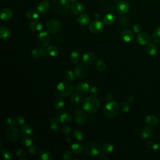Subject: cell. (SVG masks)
Wrapping results in <instances>:
<instances>
[{
	"label": "cell",
	"instance_id": "cell-1",
	"mask_svg": "<svg viewBox=\"0 0 160 160\" xmlns=\"http://www.w3.org/2000/svg\"><path fill=\"white\" fill-rule=\"evenodd\" d=\"M83 108L88 113H94L99 110L100 103L96 97L88 96L83 100L82 103Z\"/></svg>",
	"mask_w": 160,
	"mask_h": 160
},
{
	"label": "cell",
	"instance_id": "cell-2",
	"mask_svg": "<svg viewBox=\"0 0 160 160\" xmlns=\"http://www.w3.org/2000/svg\"><path fill=\"white\" fill-rule=\"evenodd\" d=\"M73 86L69 81H63L59 83L56 88L57 94L60 96H68L73 93Z\"/></svg>",
	"mask_w": 160,
	"mask_h": 160
},
{
	"label": "cell",
	"instance_id": "cell-3",
	"mask_svg": "<svg viewBox=\"0 0 160 160\" xmlns=\"http://www.w3.org/2000/svg\"><path fill=\"white\" fill-rule=\"evenodd\" d=\"M51 6L55 13L64 14L68 12L70 4L67 0H52Z\"/></svg>",
	"mask_w": 160,
	"mask_h": 160
},
{
	"label": "cell",
	"instance_id": "cell-4",
	"mask_svg": "<svg viewBox=\"0 0 160 160\" xmlns=\"http://www.w3.org/2000/svg\"><path fill=\"white\" fill-rule=\"evenodd\" d=\"M103 110H104V114L106 117L113 118H115L119 113L120 106L116 103L111 101L106 103Z\"/></svg>",
	"mask_w": 160,
	"mask_h": 160
},
{
	"label": "cell",
	"instance_id": "cell-5",
	"mask_svg": "<svg viewBox=\"0 0 160 160\" xmlns=\"http://www.w3.org/2000/svg\"><path fill=\"white\" fill-rule=\"evenodd\" d=\"M100 144L96 141H90L86 144L85 147L86 153L90 156H96L99 155L101 151Z\"/></svg>",
	"mask_w": 160,
	"mask_h": 160
},
{
	"label": "cell",
	"instance_id": "cell-6",
	"mask_svg": "<svg viewBox=\"0 0 160 160\" xmlns=\"http://www.w3.org/2000/svg\"><path fill=\"white\" fill-rule=\"evenodd\" d=\"M4 135L9 141H17L21 137V132L16 127H9L5 131Z\"/></svg>",
	"mask_w": 160,
	"mask_h": 160
},
{
	"label": "cell",
	"instance_id": "cell-7",
	"mask_svg": "<svg viewBox=\"0 0 160 160\" xmlns=\"http://www.w3.org/2000/svg\"><path fill=\"white\" fill-rule=\"evenodd\" d=\"M85 64H78L75 68V73L76 76L79 79H84L88 75V69Z\"/></svg>",
	"mask_w": 160,
	"mask_h": 160
},
{
	"label": "cell",
	"instance_id": "cell-8",
	"mask_svg": "<svg viewBox=\"0 0 160 160\" xmlns=\"http://www.w3.org/2000/svg\"><path fill=\"white\" fill-rule=\"evenodd\" d=\"M61 23L58 20L55 19H50L46 24V29L51 33H58L61 29Z\"/></svg>",
	"mask_w": 160,
	"mask_h": 160
},
{
	"label": "cell",
	"instance_id": "cell-9",
	"mask_svg": "<svg viewBox=\"0 0 160 160\" xmlns=\"http://www.w3.org/2000/svg\"><path fill=\"white\" fill-rule=\"evenodd\" d=\"M50 36L46 32H42L37 37V43L42 47H46L50 43Z\"/></svg>",
	"mask_w": 160,
	"mask_h": 160
},
{
	"label": "cell",
	"instance_id": "cell-10",
	"mask_svg": "<svg viewBox=\"0 0 160 160\" xmlns=\"http://www.w3.org/2000/svg\"><path fill=\"white\" fill-rule=\"evenodd\" d=\"M55 117L61 123H68L72 120V116L70 113L65 110H60L56 113Z\"/></svg>",
	"mask_w": 160,
	"mask_h": 160
},
{
	"label": "cell",
	"instance_id": "cell-11",
	"mask_svg": "<svg viewBox=\"0 0 160 160\" xmlns=\"http://www.w3.org/2000/svg\"><path fill=\"white\" fill-rule=\"evenodd\" d=\"M103 29H104V25L99 19H96L93 21L89 26V30L92 33H99L102 32Z\"/></svg>",
	"mask_w": 160,
	"mask_h": 160
},
{
	"label": "cell",
	"instance_id": "cell-12",
	"mask_svg": "<svg viewBox=\"0 0 160 160\" xmlns=\"http://www.w3.org/2000/svg\"><path fill=\"white\" fill-rule=\"evenodd\" d=\"M96 60V55L93 52H87L82 56L81 61L85 65L93 64Z\"/></svg>",
	"mask_w": 160,
	"mask_h": 160
},
{
	"label": "cell",
	"instance_id": "cell-13",
	"mask_svg": "<svg viewBox=\"0 0 160 160\" xmlns=\"http://www.w3.org/2000/svg\"><path fill=\"white\" fill-rule=\"evenodd\" d=\"M75 91L80 95H86L90 91V86L87 83H79L75 86Z\"/></svg>",
	"mask_w": 160,
	"mask_h": 160
},
{
	"label": "cell",
	"instance_id": "cell-14",
	"mask_svg": "<svg viewBox=\"0 0 160 160\" xmlns=\"http://www.w3.org/2000/svg\"><path fill=\"white\" fill-rule=\"evenodd\" d=\"M137 42L141 45H146L149 44L151 41V36L146 33H139L136 38Z\"/></svg>",
	"mask_w": 160,
	"mask_h": 160
},
{
	"label": "cell",
	"instance_id": "cell-15",
	"mask_svg": "<svg viewBox=\"0 0 160 160\" xmlns=\"http://www.w3.org/2000/svg\"><path fill=\"white\" fill-rule=\"evenodd\" d=\"M130 5L128 2L125 1H119L116 4V10L120 14L126 13L129 9H130Z\"/></svg>",
	"mask_w": 160,
	"mask_h": 160
},
{
	"label": "cell",
	"instance_id": "cell-16",
	"mask_svg": "<svg viewBox=\"0 0 160 160\" xmlns=\"http://www.w3.org/2000/svg\"><path fill=\"white\" fill-rule=\"evenodd\" d=\"M70 11L74 14H80L82 13H83L85 11V7L80 3H73L72 4L70 7Z\"/></svg>",
	"mask_w": 160,
	"mask_h": 160
},
{
	"label": "cell",
	"instance_id": "cell-17",
	"mask_svg": "<svg viewBox=\"0 0 160 160\" xmlns=\"http://www.w3.org/2000/svg\"><path fill=\"white\" fill-rule=\"evenodd\" d=\"M50 8V3L48 0H43L41 1L37 6L38 11L40 13L44 14L48 13Z\"/></svg>",
	"mask_w": 160,
	"mask_h": 160
},
{
	"label": "cell",
	"instance_id": "cell-18",
	"mask_svg": "<svg viewBox=\"0 0 160 160\" xmlns=\"http://www.w3.org/2000/svg\"><path fill=\"white\" fill-rule=\"evenodd\" d=\"M120 38L124 42L129 43L133 40L134 38V34L131 30L125 29L121 32Z\"/></svg>",
	"mask_w": 160,
	"mask_h": 160
},
{
	"label": "cell",
	"instance_id": "cell-19",
	"mask_svg": "<svg viewBox=\"0 0 160 160\" xmlns=\"http://www.w3.org/2000/svg\"><path fill=\"white\" fill-rule=\"evenodd\" d=\"M0 17H1V19L4 22H7V21L11 19L13 17V12L11 9L8 8L3 9L1 11V13H0Z\"/></svg>",
	"mask_w": 160,
	"mask_h": 160
},
{
	"label": "cell",
	"instance_id": "cell-20",
	"mask_svg": "<svg viewBox=\"0 0 160 160\" xmlns=\"http://www.w3.org/2000/svg\"><path fill=\"white\" fill-rule=\"evenodd\" d=\"M29 28L32 29L33 32H38L41 31L43 28V24L41 22H38L37 20H33L29 24Z\"/></svg>",
	"mask_w": 160,
	"mask_h": 160
},
{
	"label": "cell",
	"instance_id": "cell-21",
	"mask_svg": "<svg viewBox=\"0 0 160 160\" xmlns=\"http://www.w3.org/2000/svg\"><path fill=\"white\" fill-rule=\"evenodd\" d=\"M71 150L75 154H79L84 151L85 147L82 144L73 143L71 146Z\"/></svg>",
	"mask_w": 160,
	"mask_h": 160
},
{
	"label": "cell",
	"instance_id": "cell-22",
	"mask_svg": "<svg viewBox=\"0 0 160 160\" xmlns=\"http://www.w3.org/2000/svg\"><path fill=\"white\" fill-rule=\"evenodd\" d=\"M39 159L41 160H53V154L46 149L41 150L39 154Z\"/></svg>",
	"mask_w": 160,
	"mask_h": 160
},
{
	"label": "cell",
	"instance_id": "cell-23",
	"mask_svg": "<svg viewBox=\"0 0 160 160\" xmlns=\"http://www.w3.org/2000/svg\"><path fill=\"white\" fill-rule=\"evenodd\" d=\"M78 21L79 23L83 27H86L90 23V18L86 14H82L79 17Z\"/></svg>",
	"mask_w": 160,
	"mask_h": 160
},
{
	"label": "cell",
	"instance_id": "cell-24",
	"mask_svg": "<svg viewBox=\"0 0 160 160\" xmlns=\"http://www.w3.org/2000/svg\"><path fill=\"white\" fill-rule=\"evenodd\" d=\"M22 143L23 146L29 147L33 145V139L29 135L24 134L22 138Z\"/></svg>",
	"mask_w": 160,
	"mask_h": 160
},
{
	"label": "cell",
	"instance_id": "cell-25",
	"mask_svg": "<svg viewBox=\"0 0 160 160\" xmlns=\"http://www.w3.org/2000/svg\"><path fill=\"white\" fill-rule=\"evenodd\" d=\"M59 121L56 119V117L51 118L50 121V126L51 131L56 133L59 131Z\"/></svg>",
	"mask_w": 160,
	"mask_h": 160
},
{
	"label": "cell",
	"instance_id": "cell-26",
	"mask_svg": "<svg viewBox=\"0 0 160 160\" xmlns=\"http://www.w3.org/2000/svg\"><path fill=\"white\" fill-rule=\"evenodd\" d=\"M153 135V130L149 126H146L144 127L141 133V136L144 138V139H147L150 138Z\"/></svg>",
	"mask_w": 160,
	"mask_h": 160
},
{
	"label": "cell",
	"instance_id": "cell-27",
	"mask_svg": "<svg viewBox=\"0 0 160 160\" xmlns=\"http://www.w3.org/2000/svg\"><path fill=\"white\" fill-rule=\"evenodd\" d=\"M11 33H10L9 29L5 27H1L0 28V38L2 39H6L9 37Z\"/></svg>",
	"mask_w": 160,
	"mask_h": 160
},
{
	"label": "cell",
	"instance_id": "cell-28",
	"mask_svg": "<svg viewBox=\"0 0 160 160\" xmlns=\"http://www.w3.org/2000/svg\"><path fill=\"white\" fill-rule=\"evenodd\" d=\"M47 51L48 54L52 57H56L59 55V50L55 45L48 46L47 47Z\"/></svg>",
	"mask_w": 160,
	"mask_h": 160
},
{
	"label": "cell",
	"instance_id": "cell-29",
	"mask_svg": "<svg viewBox=\"0 0 160 160\" xmlns=\"http://www.w3.org/2000/svg\"><path fill=\"white\" fill-rule=\"evenodd\" d=\"M44 53V51L41 48H36L32 51V56L34 58H39L42 57Z\"/></svg>",
	"mask_w": 160,
	"mask_h": 160
},
{
	"label": "cell",
	"instance_id": "cell-30",
	"mask_svg": "<svg viewBox=\"0 0 160 160\" xmlns=\"http://www.w3.org/2000/svg\"><path fill=\"white\" fill-rule=\"evenodd\" d=\"M70 58H71V61L73 64L75 65L78 64L80 59V55L79 51L77 50H74L73 51H72V53H71Z\"/></svg>",
	"mask_w": 160,
	"mask_h": 160
},
{
	"label": "cell",
	"instance_id": "cell-31",
	"mask_svg": "<svg viewBox=\"0 0 160 160\" xmlns=\"http://www.w3.org/2000/svg\"><path fill=\"white\" fill-rule=\"evenodd\" d=\"M156 51H157L156 46L153 43L148 44L146 48V52L149 56H154L156 53Z\"/></svg>",
	"mask_w": 160,
	"mask_h": 160
},
{
	"label": "cell",
	"instance_id": "cell-32",
	"mask_svg": "<svg viewBox=\"0 0 160 160\" xmlns=\"http://www.w3.org/2000/svg\"><path fill=\"white\" fill-rule=\"evenodd\" d=\"M21 131L23 133V134L31 135L33 134L34 130L32 126L29 125H24L22 126H21Z\"/></svg>",
	"mask_w": 160,
	"mask_h": 160
},
{
	"label": "cell",
	"instance_id": "cell-33",
	"mask_svg": "<svg viewBox=\"0 0 160 160\" xmlns=\"http://www.w3.org/2000/svg\"><path fill=\"white\" fill-rule=\"evenodd\" d=\"M87 120V116L86 113H83L81 115L76 116L75 121L78 125H83Z\"/></svg>",
	"mask_w": 160,
	"mask_h": 160
},
{
	"label": "cell",
	"instance_id": "cell-34",
	"mask_svg": "<svg viewBox=\"0 0 160 160\" xmlns=\"http://www.w3.org/2000/svg\"><path fill=\"white\" fill-rule=\"evenodd\" d=\"M145 122L147 125L149 126H154L156 125L158 123V119L156 117L153 115H148L146 117Z\"/></svg>",
	"mask_w": 160,
	"mask_h": 160
},
{
	"label": "cell",
	"instance_id": "cell-35",
	"mask_svg": "<svg viewBox=\"0 0 160 160\" xmlns=\"http://www.w3.org/2000/svg\"><path fill=\"white\" fill-rule=\"evenodd\" d=\"M81 101V97L79 93H73L71 96V102L74 105H78Z\"/></svg>",
	"mask_w": 160,
	"mask_h": 160
},
{
	"label": "cell",
	"instance_id": "cell-36",
	"mask_svg": "<svg viewBox=\"0 0 160 160\" xmlns=\"http://www.w3.org/2000/svg\"><path fill=\"white\" fill-rule=\"evenodd\" d=\"M65 105V101L63 98L59 97L56 98L54 102V106L56 110H61V108H63Z\"/></svg>",
	"mask_w": 160,
	"mask_h": 160
},
{
	"label": "cell",
	"instance_id": "cell-37",
	"mask_svg": "<svg viewBox=\"0 0 160 160\" xmlns=\"http://www.w3.org/2000/svg\"><path fill=\"white\" fill-rule=\"evenodd\" d=\"M153 38L154 42L160 45V27H158L154 30L153 33Z\"/></svg>",
	"mask_w": 160,
	"mask_h": 160
},
{
	"label": "cell",
	"instance_id": "cell-38",
	"mask_svg": "<svg viewBox=\"0 0 160 160\" xmlns=\"http://www.w3.org/2000/svg\"><path fill=\"white\" fill-rule=\"evenodd\" d=\"M113 149H114V146H113V144L110 143H107L103 145L102 148L103 152L105 154H109L111 153Z\"/></svg>",
	"mask_w": 160,
	"mask_h": 160
},
{
	"label": "cell",
	"instance_id": "cell-39",
	"mask_svg": "<svg viewBox=\"0 0 160 160\" xmlns=\"http://www.w3.org/2000/svg\"><path fill=\"white\" fill-rule=\"evenodd\" d=\"M115 22V17L112 14H107L103 18V23L106 25H110Z\"/></svg>",
	"mask_w": 160,
	"mask_h": 160
},
{
	"label": "cell",
	"instance_id": "cell-40",
	"mask_svg": "<svg viewBox=\"0 0 160 160\" xmlns=\"http://www.w3.org/2000/svg\"><path fill=\"white\" fill-rule=\"evenodd\" d=\"M65 78L66 80L69 81H73L75 79V73L70 70H67L64 73Z\"/></svg>",
	"mask_w": 160,
	"mask_h": 160
},
{
	"label": "cell",
	"instance_id": "cell-41",
	"mask_svg": "<svg viewBox=\"0 0 160 160\" xmlns=\"http://www.w3.org/2000/svg\"><path fill=\"white\" fill-rule=\"evenodd\" d=\"M27 18L29 19L36 20L37 18H38L39 14L37 11H35V10L31 9V10H29V11L27 12Z\"/></svg>",
	"mask_w": 160,
	"mask_h": 160
},
{
	"label": "cell",
	"instance_id": "cell-42",
	"mask_svg": "<svg viewBox=\"0 0 160 160\" xmlns=\"http://www.w3.org/2000/svg\"><path fill=\"white\" fill-rule=\"evenodd\" d=\"M1 153L3 157L5 159L9 160V159H11L12 158H13V154H12V153L11 151L9 150L8 149L3 148L1 150Z\"/></svg>",
	"mask_w": 160,
	"mask_h": 160
},
{
	"label": "cell",
	"instance_id": "cell-43",
	"mask_svg": "<svg viewBox=\"0 0 160 160\" xmlns=\"http://www.w3.org/2000/svg\"><path fill=\"white\" fill-rule=\"evenodd\" d=\"M41 147L38 145H32L29 147H28V151L30 154H32V156L35 155V154H38V152L40 151Z\"/></svg>",
	"mask_w": 160,
	"mask_h": 160
},
{
	"label": "cell",
	"instance_id": "cell-44",
	"mask_svg": "<svg viewBox=\"0 0 160 160\" xmlns=\"http://www.w3.org/2000/svg\"><path fill=\"white\" fill-rule=\"evenodd\" d=\"M106 63L103 60H100L96 62V68L99 71H104L106 69Z\"/></svg>",
	"mask_w": 160,
	"mask_h": 160
},
{
	"label": "cell",
	"instance_id": "cell-45",
	"mask_svg": "<svg viewBox=\"0 0 160 160\" xmlns=\"http://www.w3.org/2000/svg\"><path fill=\"white\" fill-rule=\"evenodd\" d=\"M15 121V127H20L24 125L25 120L22 116H18L14 118Z\"/></svg>",
	"mask_w": 160,
	"mask_h": 160
},
{
	"label": "cell",
	"instance_id": "cell-46",
	"mask_svg": "<svg viewBox=\"0 0 160 160\" xmlns=\"http://www.w3.org/2000/svg\"><path fill=\"white\" fill-rule=\"evenodd\" d=\"M73 136L78 141H83L84 140V135L81 131L78 130H75L73 131Z\"/></svg>",
	"mask_w": 160,
	"mask_h": 160
},
{
	"label": "cell",
	"instance_id": "cell-47",
	"mask_svg": "<svg viewBox=\"0 0 160 160\" xmlns=\"http://www.w3.org/2000/svg\"><path fill=\"white\" fill-rule=\"evenodd\" d=\"M120 106L121 110L124 113H128L130 110V106L127 103L121 102L120 104Z\"/></svg>",
	"mask_w": 160,
	"mask_h": 160
},
{
	"label": "cell",
	"instance_id": "cell-48",
	"mask_svg": "<svg viewBox=\"0 0 160 160\" xmlns=\"http://www.w3.org/2000/svg\"><path fill=\"white\" fill-rule=\"evenodd\" d=\"M147 146L148 147V148L153 151H156L159 148L158 144L153 141H148L147 143Z\"/></svg>",
	"mask_w": 160,
	"mask_h": 160
},
{
	"label": "cell",
	"instance_id": "cell-49",
	"mask_svg": "<svg viewBox=\"0 0 160 160\" xmlns=\"http://www.w3.org/2000/svg\"><path fill=\"white\" fill-rule=\"evenodd\" d=\"M27 151L23 148H19L16 151L17 156L19 158L24 157L26 155H27Z\"/></svg>",
	"mask_w": 160,
	"mask_h": 160
},
{
	"label": "cell",
	"instance_id": "cell-50",
	"mask_svg": "<svg viewBox=\"0 0 160 160\" xmlns=\"http://www.w3.org/2000/svg\"><path fill=\"white\" fill-rule=\"evenodd\" d=\"M72 157H73V155H72V153L70 151H65L63 155H62V159L64 160H71L72 159Z\"/></svg>",
	"mask_w": 160,
	"mask_h": 160
},
{
	"label": "cell",
	"instance_id": "cell-51",
	"mask_svg": "<svg viewBox=\"0 0 160 160\" xmlns=\"http://www.w3.org/2000/svg\"><path fill=\"white\" fill-rule=\"evenodd\" d=\"M61 132L66 135H69L71 132V128L68 125H63L61 128Z\"/></svg>",
	"mask_w": 160,
	"mask_h": 160
},
{
	"label": "cell",
	"instance_id": "cell-52",
	"mask_svg": "<svg viewBox=\"0 0 160 160\" xmlns=\"http://www.w3.org/2000/svg\"><path fill=\"white\" fill-rule=\"evenodd\" d=\"M6 123L9 127H15V121L14 118H8L6 120Z\"/></svg>",
	"mask_w": 160,
	"mask_h": 160
},
{
	"label": "cell",
	"instance_id": "cell-53",
	"mask_svg": "<svg viewBox=\"0 0 160 160\" xmlns=\"http://www.w3.org/2000/svg\"><path fill=\"white\" fill-rule=\"evenodd\" d=\"M84 111L85 110H83V108L82 109V108H76L74 111V115L75 116L77 115H81V114H82V113H84Z\"/></svg>",
	"mask_w": 160,
	"mask_h": 160
},
{
	"label": "cell",
	"instance_id": "cell-54",
	"mask_svg": "<svg viewBox=\"0 0 160 160\" xmlns=\"http://www.w3.org/2000/svg\"><path fill=\"white\" fill-rule=\"evenodd\" d=\"M141 27H140V24H136L134 25V27H133V30H134V32H135L136 33H140V32H141Z\"/></svg>",
	"mask_w": 160,
	"mask_h": 160
},
{
	"label": "cell",
	"instance_id": "cell-55",
	"mask_svg": "<svg viewBox=\"0 0 160 160\" xmlns=\"http://www.w3.org/2000/svg\"><path fill=\"white\" fill-rule=\"evenodd\" d=\"M90 92H91V93L93 95H96L98 94V90L97 88L93 86V87H92L90 89Z\"/></svg>",
	"mask_w": 160,
	"mask_h": 160
},
{
	"label": "cell",
	"instance_id": "cell-56",
	"mask_svg": "<svg viewBox=\"0 0 160 160\" xmlns=\"http://www.w3.org/2000/svg\"><path fill=\"white\" fill-rule=\"evenodd\" d=\"M106 100L108 101H111L112 100H113V97H112V95L110 93H108L106 95Z\"/></svg>",
	"mask_w": 160,
	"mask_h": 160
},
{
	"label": "cell",
	"instance_id": "cell-57",
	"mask_svg": "<svg viewBox=\"0 0 160 160\" xmlns=\"http://www.w3.org/2000/svg\"><path fill=\"white\" fill-rule=\"evenodd\" d=\"M99 159H107V160L110 159L109 157H108L106 155H105V154H101V155L100 156Z\"/></svg>",
	"mask_w": 160,
	"mask_h": 160
},
{
	"label": "cell",
	"instance_id": "cell-58",
	"mask_svg": "<svg viewBox=\"0 0 160 160\" xmlns=\"http://www.w3.org/2000/svg\"><path fill=\"white\" fill-rule=\"evenodd\" d=\"M134 100H135V97L133 96H130V97L128 98V103H131L133 102Z\"/></svg>",
	"mask_w": 160,
	"mask_h": 160
},
{
	"label": "cell",
	"instance_id": "cell-59",
	"mask_svg": "<svg viewBox=\"0 0 160 160\" xmlns=\"http://www.w3.org/2000/svg\"><path fill=\"white\" fill-rule=\"evenodd\" d=\"M68 1L70 2H71V3H75V2H76L77 1V0H68Z\"/></svg>",
	"mask_w": 160,
	"mask_h": 160
},
{
	"label": "cell",
	"instance_id": "cell-60",
	"mask_svg": "<svg viewBox=\"0 0 160 160\" xmlns=\"http://www.w3.org/2000/svg\"><path fill=\"white\" fill-rule=\"evenodd\" d=\"M114 1H118V0H114Z\"/></svg>",
	"mask_w": 160,
	"mask_h": 160
}]
</instances>
